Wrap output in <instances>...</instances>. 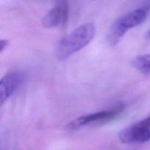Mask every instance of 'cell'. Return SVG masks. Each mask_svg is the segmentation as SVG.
<instances>
[{
  "instance_id": "cell-3",
  "label": "cell",
  "mask_w": 150,
  "mask_h": 150,
  "mask_svg": "<svg viewBox=\"0 0 150 150\" xmlns=\"http://www.w3.org/2000/svg\"><path fill=\"white\" fill-rule=\"evenodd\" d=\"M122 109V105H119L117 108L108 111H100V112L81 117L70 122L67 127L69 130H76L83 126L93 124V123L106 122L114 120L118 114H120Z\"/></svg>"
},
{
  "instance_id": "cell-6",
  "label": "cell",
  "mask_w": 150,
  "mask_h": 150,
  "mask_svg": "<svg viewBox=\"0 0 150 150\" xmlns=\"http://www.w3.org/2000/svg\"><path fill=\"white\" fill-rule=\"evenodd\" d=\"M147 11L145 8H139L132 10L122 17L118 18L122 26L127 30L142 24L146 18Z\"/></svg>"
},
{
  "instance_id": "cell-7",
  "label": "cell",
  "mask_w": 150,
  "mask_h": 150,
  "mask_svg": "<svg viewBox=\"0 0 150 150\" xmlns=\"http://www.w3.org/2000/svg\"><path fill=\"white\" fill-rule=\"evenodd\" d=\"M127 29H125L119 19H117L110 27L107 35V40L108 43L112 46H114L119 43L125 34L127 32Z\"/></svg>"
},
{
  "instance_id": "cell-1",
  "label": "cell",
  "mask_w": 150,
  "mask_h": 150,
  "mask_svg": "<svg viewBox=\"0 0 150 150\" xmlns=\"http://www.w3.org/2000/svg\"><path fill=\"white\" fill-rule=\"evenodd\" d=\"M95 33L93 23H86L79 26L59 42L57 51L58 58L66 59L81 50L92 41Z\"/></svg>"
},
{
  "instance_id": "cell-5",
  "label": "cell",
  "mask_w": 150,
  "mask_h": 150,
  "mask_svg": "<svg viewBox=\"0 0 150 150\" xmlns=\"http://www.w3.org/2000/svg\"><path fill=\"white\" fill-rule=\"evenodd\" d=\"M67 17V8L65 5L57 6L51 9L42 19L43 27L51 29L58 26L62 22L65 21Z\"/></svg>"
},
{
  "instance_id": "cell-10",
  "label": "cell",
  "mask_w": 150,
  "mask_h": 150,
  "mask_svg": "<svg viewBox=\"0 0 150 150\" xmlns=\"http://www.w3.org/2000/svg\"><path fill=\"white\" fill-rule=\"evenodd\" d=\"M146 40H148L150 41V29L146 33Z\"/></svg>"
},
{
  "instance_id": "cell-8",
  "label": "cell",
  "mask_w": 150,
  "mask_h": 150,
  "mask_svg": "<svg viewBox=\"0 0 150 150\" xmlns=\"http://www.w3.org/2000/svg\"><path fill=\"white\" fill-rule=\"evenodd\" d=\"M133 67L144 75L150 73V54H143L136 57L133 59Z\"/></svg>"
},
{
  "instance_id": "cell-4",
  "label": "cell",
  "mask_w": 150,
  "mask_h": 150,
  "mask_svg": "<svg viewBox=\"0 0 150 150\" xmlns=\"http://www.w3.org/2000/svg\"><path fill=\"white\" fill-rule=\"evenodd\" d=\"M23 76L20 72H11L7 73L0 81V103H4L17 89L23 81Z\"/></svg>"
},
{
  "instance_id": "cell-9",
  "label": "cell",
  "mask_w": 150,
  "mask_h": 150,
  "mask_svg": "<svg viewBox=\"0 0 150 150\" xmlns=\"http://www.w3.org/2000/svg\"><path fill=\"white\" fill-rule=\"evenodd\" d=\"M9 41L7 40H1L0 41V52H2L8 45Z\"/></svg>"
},
{
  "instance_id": "cell-2",
  "label": "cell",
  "mask_w": 150,
  "mask_h": 150,
  "mask_svg": "<svg viewBox=\"0 0 150 150\" xmlns=\"http://www.w3.org/2000/svg\"><path fill=\"white\" fill-rule=\"evenodd\" d=\"M119 139L123 144H143L150 141V117L122 130Z\"/></svg>"
}]
</instances>
